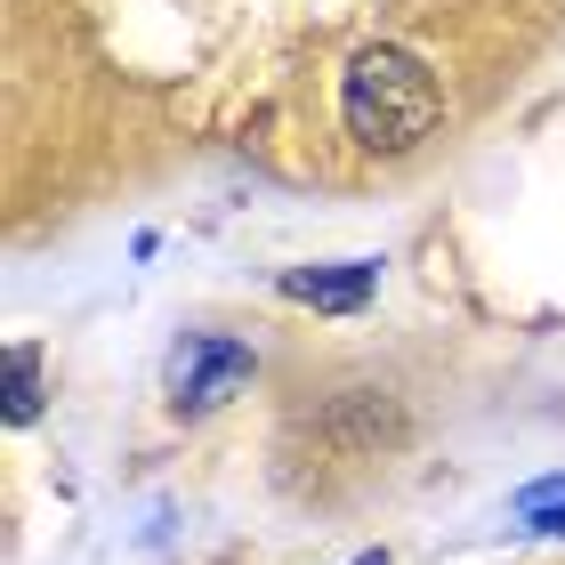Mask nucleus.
Instances as JSON below:
<instances>
[{"instance_id": "1", "label": "nucleus", "mask_w": 565, "mask_h": 565, "mask_svg": "<svg viewBox=\"0 0 565 565\" xmlns=\"http://www.w3.org/2000/svg\"><path fill=\"white\" fill-rule=\"evenodd\" d=\"M340 121H348V138L372 146V153H413L436 121H445V89H436V73L413 49L372 41V49H355V65L340 73Z\"/></svg>"}, {"instance_id": "2", "label": "nucleus", "mask_w": 565, "mask_h": 565, "mask_svg": "<svg viewBox=\"0 0 565 565\" xmlns=\"http://www.w3.org/2000/svg\"><path fill=\"white\" fill-rule=\"evenodd\" d=\"M250 372H259V355L243 340H226V331H186V340L170 348V404L178 413H218L226 396L250 388Z\"/></svg>"}, {"instance_id": "3", "label": "nucleus", "mask_w": 565, "mask_h": 565, "mask_svg": "<svg viewBox=\"0 0 565 565\" xmlns=\"http://www.w3.org/2000/svg\"><path fill=\"white\" fill-rule=\"evenodd\" d=\"M291 307H316V316H355L380 291V259H340V267H282L275 282Z\"/></svg>"}, {"instance_id": "4", "label": "nucleus", "mask_w": 565, "mask_h": 565, "mask_svg": "<svg viewBox=\"0 0 565 565\" xmlns=\"http://www.w3.org/2000/svg\"><path fill=\"white\" fill-rule=\"evenodd\" d=\"M49 355L33 348V340H9V413H0V420H9V428H33L41 420V404H49Z\"/></svg>"}, {"instance_id": "5", "label": "nucleus", "mask_w": 565, "mask_h": 565, "mask_svg": "<svg viewBox=\"0 0 565 565\" xmlns=\"http://www.w3.org/2000/svg\"><path fill=\"white\" fill-rule=\"evenodd\" d=\"M525 525H533V533H550V542H565V493L542 501V509H525Z\"/></svg>"}, {"instance_id": "6", "label": "nucleus", "mask_w": 565, "mask_h": 565, "mask_svg": "<svg viewBox=\"0 0 565 565\" xmlns=\"http://www.w3.org/2000/svg\"><path fill=\"white\" fill-rule=\"evenodd\" d=\"M348 565H388V550H364V557H348Z\"/></svg>"}]
</instances>
